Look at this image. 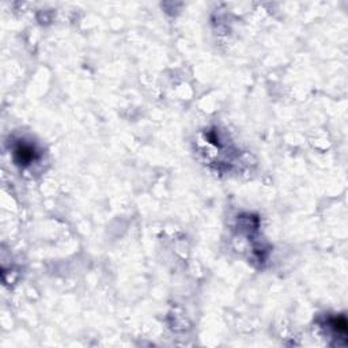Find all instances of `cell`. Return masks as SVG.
Here are the masks:
<instances>
[{
	"label": "cell",
	"instance_id": "7a4b0ae2",
	"mask_svg": "<svg viewBox=\"0 0 348 348\" xmlns=\"http://www.w3.org/2000/svg\"><path fill=\"white\" fill-rule=\"evenodd\" d=\"M331 325L333 326V329H335L337 333H342V335H346V333H347V321H346L344 317L333 319L331 321Z\"/></svg>",
	"mask_w": 348,
	"mask_h": 348
},
{
	"label": "cell",
	"instance_id": "6da1fadb",
	"mask_svg": "<svg viewBox=\"0 0 348 348\" xmlns=\"http://www.w3.org/2000/svg\"><path fill=\"white\" fill-rule=\"evenodd\" d=\"M14 158L19 165H29L37 158V151L34 145L28 143H19L14 148Z\"/></svg>",
	"mask_w": 348,
	"mask_h": 348
}]
</instances>
